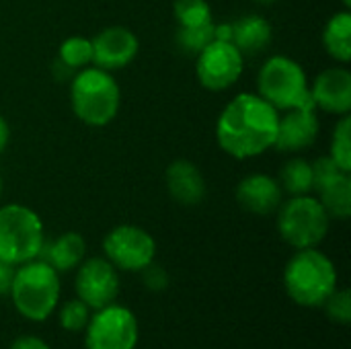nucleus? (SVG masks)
I'll list each match as a JSON object with an SVG mask.
<instances>
[{"mask_svg": "<svg viewBox=\"0 0 351 349\" xmlns=\"http://www.w3.org/2000/svg\"><path fill=\"white\" fill-rule=\"evenodd\" d=\"M280 111L257 93H239L216 121L218 146L237 160L261 156L274 148Z\"/></svg>", "mask_w": 351, "mask_h": 349, "instance_id": "nucleus-1", "label": "nucleus"}, {"mask_svg": "<svg viewBox=\"0 0 351 349\" xmlns=\"http://www.w3.org/2000/svg\"><path fill=\"white\" fill-rule=\"evenodd\" d=\"M337 267L323 251L300 249L284 269V288L292 302L304 309H323L327 298L337 290Z\"/></svg>", "mask_w": 351, "mask_h": 349, "instance_id": "nucleus-2", "label": "nucleus"}, {"mask_svg": "<svg viewBox=\"0 0 351 349\" xmlns=\"http://www.w3.org/2000/svg\"><path fill=\"white\" fill-rule=\"evenodd\" d=\"M60 274L49 263L37 257L23 265H16L8 296L14 311L23 319L33 323L47 321L60 304Z\"/></svg>", "mask_w": 351, "mask_h": 349, "instance_id": "nucleus-3", "label": "nucleus"}, {"mask_svg": "<svg viewBox=\"0 0 351 349\" xmlns=\"http://www.w3.org/2000/svg\"><path fill=\"white\" fill-rule=\"evenodd\" d=\"M70 105L74 115L90 125H109L121 107V88L113 72L97 66H86L70 78Z\"/></svg>", "mask_w": 351, "mask_h": 349, "instance_id": "nucleus-4", "label": "nucleus"}, {"mask_svg": "<svg viewBox=\"0 0 351 349\" xmlns=\"http://www.w3.org/2000/svg\"><path fill=\"white\" fill-rule=\"evenodd\" d=\"M257 95L276 111H288L311 101V82L304 68L288 56H271L263 62L257 74Z\"/></svg>", "mask_w": 351, "mask_h": 349, "instance_id": "nucleus-5", "label": "nucleus"}, {"mask_svg": "<svg viewBox=\"0 0 351 349\" xmlns=\"http://www.w3.org/2000/svg\"><path fill=\"white\" fill-rule=\"evenodd\" d=\"M45 230L39 214L23 204L0 206V261L23 265L39 257Z\"/></svg>", "mask_w": 351, "mask_h": 349, "instance_id": "nucleus-6", "label": "nucleus"}, {"mask_svg": "<svg viewBox=\"0 0 351 349\" xmlns=\"http://www.w3.org/2000/svg\"><path fill=\"white\" fill-rule=\"evenodd\" d=\"M276 214L280 239L296 251L319 247L329 232L331 218L311 193L290 195V200L282 202Z\"/></svg>", "mask_w": 351, "mask_h": 349, "instance_id": "nucleus-7", "label": "nucleus"}, {"mask_svg": "<svg viewBox=\"0 0 351 349\" xmlns=\"http://www.w3.org/2000/svg\"><path fill=\"white\" fill-rule=\"evenodd\" d=\"M138 339L140 325L136 315L117 302L95 311L84 327L86 349H136Z\"/></svg>", "mask_w": 351, "mask_h": 349, "instance_id": "nucleus-8", "label": "nucleus"}, {"mask_svg": "<svg viewBox=\"0 0 351 349\" xmlns=\"http://www.w3.org/2000/svg\"><path fill=\"white\" fill-rule=\"evenodd\" d=\"M103 253L117 272H142L156 257V241L142 226L119 224L105 234Z\"/></svg>", "mask_w": 351, "mask_h": 349, "instance_id": "nucleus-9", "label": "nucleus"}, {"mask_svg": "<svg viewBox=\"0 0 351 349\" xmlns=\"http://www.w3.org/2000/svg\"><path fill=\"white\" fill-rule=\"evenodd\" d=\"M245 56L230 43L214 39L195 56L197 82L212 93L228 91L243 76Z\"/></svg>", "mask_w": 351, "mask_h": 349, "instance_id": "nucleus-10", "label": "nucleus"}, {"mask_svg": "<svg viewBox=\"0 0 351 349\" xmlns=\"http://www.w3.org/2000/svg\"><path fill=\"white\" fill-rule=\"evenodd\" d=\"M76 269V298L82 300L90 311H99L117 300L121 288L119 272L105 257H84Z\"/></svg>", "mask_w": 351, "mask_h": 349, "instance_id": "nucleus-11", "label": "nucleus"}, {"mask_svg": "<svg viewBox=\"0 0 351 349\" xmlns=\"http://www.w3.org/2000/svg\"><path fill=\"white\" fill-rule=\"evenodd\" d=\"M90 41H93V66L107 72H117L130 66L140 51L138 35L123 25L105 27Z\"/></svg>", "mask_w": 351, "mask_h": 349, "instance_id": "nucleus-12", "label": "nucleus"}, {"mask_svg": "<svg viewBox=\"0 0 351 349\" xmlns=\"http://www.w3.org/2000/svg\"><path fill=\"white\" fill-rule=\"evenodd\" d=\"M321 123L315 105L288 109L278 119V134H276L274 148H278L280 152L298 154L315 144Z\"/></svg>", "mask_w": 351, "mask_h": 349, "instance_id": "nucleus-13", "label": "nucleus"}, {"mask_svg": "<svg viewBox=\"0 0 351 349\" xmlns=\"http://www.w3.org/2000/svg\"><path fill=\"white\" fill-rule=\"evenodd\" d=\"M311 101L315 109L331 115H348L351 111V72L346 64L325 68L311 84Z\"/></svg>", "mask_w": 351, "mask_h": 349, "instance_id": "nucleus-14", "label": "nucleus"}, {"mask_svg": "<svg viewBox=\"0 0 351 349\" xmlns=\"http://www.w3.org/2000/svg\"><path fill=\"white\" fill-rule=\"evenodd\" d=\"M284 202V189L276 177L251 173L237 185V204L255 216H271Z\"/></svg>", "mask_w": 351, "mask_h": 349, "instance_id": "nucleus-15", "label": "nucleus"}, {"mask_svg": "<svg viewBox=\"0 0 351 349\" xmlns=\"http://www.w3.org/2000/svg\"><path fill=\"white\" fill-rule=\"evenodd\" d=\"M165 183L169 195L181 206H197L206 197V177L199 167L187 158L173 160L165 171Z\"/></svg>", "mask_w": 351, "mask_h": 349, "instance_id": "nucleus-16", "label": "nucleus"}, {"mask_svg": "<svg viewBox=\"0 0 351 349\" xmlns=\"http://www.w3.org/2000/svg\"><path fill=\"white\" fill-rule=\"evenodd\" d=\"M274 39V27L271 23L255 12L243 14L237 21H232V39L230 43L247 58L259 56L269 47Z\"/></svg>", "mask_w": 351, "mask_h": 349, "instance_id": "nucleus-17", "label": "nucleus"}, {"mask_svg": "<svg viewBox=\"0 0 351 349\" xmlns=\"http://www.w3.org/2000/svg\"><path fill=\"white\" fill-rule=\"evenodd\" d=\"M86 257V241L80 232H64L51 243H43L39 259L49 263L58 274L76 269Z\"/></svg>", "mask_w": 351, "mask_h": 349, "instance_id": "nucleus-18", "label": "nucleus"}, {"mask_svg": "<svg viewBox=\"0 0 351 349\" xmlns=\"http://www.w3.org/2000/svg\"><path fill=\"white\" fill-rule=\"evenodd\" d=\"M323 47L337 64H350L351 60V12L348 8L329 16L323 29Z\"/></svg>", "mask_w": 351, "mask_h": 349, "instance_id": "nucleus-19", "label": "nucleus"}, {"mask_svg": "<svg viewBox=\"0 0 351 349\" xmlns=\"http://www.w3.org/2000/svg\"><path fill=\"white\" fill-rule=\"evenodd\" d=\"M317 200L321 202L331 220H348L351 216L350 173H339L321 189H317Z\"/></svg>", "mask_w": 351, "mask_h": 349, "instance_id": "nucleus-20", "label": "nucleus"}, {"mask_svg": "<svg viewBox=\"0 0 351 349\" xmlns=\"http://www.w3.org/2000/svg\"><path fill=\"white\" fill-rule=\"evenodd\" d=\"M278 181H280L284 193L306 195L313 191V167L306 158L294 156L288 163H284Z\"/></svg>", "mask_w": 351, "mask_h": 349, "instance_id": "nucleus-21", "label": "nucleus"}, {"mask_svg": "<svg viewBox=\"0 0 351 349\" xmlns=\"http://www.w3.org/2000/svg\"><path fill=\"white\" fill-rule=\"evenodd\" d=\"M58 60L70 70L78 72L93 64V41L82 35H70L60 43Z\"/></svg>", "mask_w": 351, "mask_h": 349, "instance_id": "nucleus-22", "label": "nucleus"}, {"mask_svg": "<svg viewBox=\"0 0 351 349\" xmlns=\"http://www.w3.org/2000/svg\"><path fill=\"white\" fill-rule=\"evenodd\" d=\"M329 156L337 163V167L346 173H351V117L341 115L331 132Z\"/></svg>", "mask_w": 351, "mask_h": 349, "instance_id": "nucleus-23", "label": "nucleus"}, {"mask_svg": "<svg viewBox=\"0 0 351 349\" xmlns=\"http://www.w3.org/2000/svg\"><path fill=\"white\" fill-rule=\"evenodd\" d=\"M173 14L179 27H202L214 21V12L208 0H175Z\"/></svg>", "mask_w": 351, "mask_h": 349, "instance_id": "nucleus-24", "label": "nucleus"}, {"mask_svg": "<svg viewBox=\"0 0 351 349\" xmlns=\"http://www.w3.org/2000/svg\"><path fill=\"white\" fill-rule=\"evenodd\" d=\"M214 21L202 27H179L177 35H175V43L179 47V51H183L185 56H197L206 45H210L214 41Z\"/></svg>", "mask_w": 351, "mask_h": 349, "instance_id": "nucleus-25", "label": "nucleus"}, {"mask_svg": "<svg viewBox=\"0 0 351 349\" xmlns=\"http://www.w3.org/2000/svg\"><path fill=\"white\" fill-rule=\"evenodd\" d=\"M90 319V309L82 302V300H68L62 304V309L58 311V321L60 327L68 333H78L84 331L86 323Z\"/></svg>", "mask_w": 351, "mask_h": 349, "instance_id": "nucleus-26", "label": "nucleus"}, {"mask_svg": "<svg viewBox=\"0 0 351 349\" xmlns=\"http://www.w3.org/2000/svg\"><path fill=\"white\" fill-rule=\"evenodd\" d=\"M323 309H325V313H327V317L333 321V323H337V325H350L351 323V294L348 288H337L329 298H327V302L323 304Z\"/></svg>", "mask_w": 351, "mask_h": 349, "instance_id": "nucleus-27", "label": "nucleus"}, {"mask_svg": "<svg viewBox=\"0 0 351 349\" xmlns=\"http://www.w3.org/2000/svg\"><path fill=\"white\" fill-rule=\"evenodd\" d=\"M311 167H313V191H317V189H321L325 183H329L333 177H337L339 173H346V171H341L339 167H337V163L327 154V156H321V158H317V160H313L311 163Z\"/></svg>", "mask_w": 351, "mask_h": 349, "instance_id": "nucleus-28", "label": "nucleus"}, {"mask_svg": "<svg viewBox=\"0 0 351 349\" xmlns=\"http://www.w3.org/2000/svg\"><path fill=\"white\" fill-rule=\"evenodd\" d=\"M140 274H142L144 286H146L150 292H162V290H167V286H169V282H171L167 269L160 267V265H156L154 261H152L148 267H144Z\"/></svg>", "mask_w": 351, "mask_h": 349, "instance_id": "nucleus-29", "label": "nucleus"}, {"mask_svg": "<svg viewBox=\"0 0 351 349\" xmlns=\"http://www.w3.org/2000/svg\"><path fill=\"white\" fill-rule=\"evenodd\" d=\"M8 349H51L41 337L37 335H21L16 337Z\"/></svg>", "mask_w": 351, "mask_h": 349, "instance_id": "nucleus-30", "label": "nucleus"}, {"mask_svg": "<svg viewBox=\"0 0 351 349\" xmlns=\"http://www.w3.org/2000/svg\"><path fill=\"white\" fill-rule=\"evenodd\" d=\"M14 265L0 261V296H8L10 294V286H12V278H14Z\"/></svg>", "mask_w": 351, "mask_h": 349, "instance_id": "nucleus-31", "label": "nucleus"}, {"mask_svg": "<svg viewBox=\"0 0 351 349\" xmlns=\"http://www.w3.org/2000/svg\"><path fill=\"white\" fill-rule=\"evenodd\" d=\"M8 142H10V125H8V121L0 115V154L6 150Z\"/></svg>", "mask_w": 351, "mask_h": 349, "instance_id": "nucleus-32", "label": "nucleus"}, {"mask_svg": "<svg viewBox=\"0 0 351 349\" xmlns=\"http://www.w3.org/2000/svg\"><path fill=\"white\" fill-rule=\"evenodd\" d=\"M253 2H257V4H263V6H269V4H276L278 0H253Z\"/></svg>", "mask_w": 351, "mask_h": 349, "instance_id": "nucleus-33", "label": "nucleus"}, {"mask_svg": "<svg viewBox=\"0 0 351 349\" xmlns=\"http://www.w3.org/2000/svg\"><path fill=\"white\" fill-rule=\"evenodd\" d=\"M339 2L343 4V8H348V10L351 8V0H339Z\"/></svg>", "mask_w": 351, "mask_h": 349, "instance_id": "nucleus-34", "label": "nucleus"}, {"mask_svg": "<svg viewBox=\"0 0 351 349\" xmlns=\"http://www.w3.org/2000/svg\"><path fill=\"white\" fill-rule=\"evenodd\" d=\"M0 200H2V177H0Z\"/></svg>", "mask_w": 351, "mask_h": 349, "instance_id": "nucleus-35", "label": "nucleus"}]
</instances>
